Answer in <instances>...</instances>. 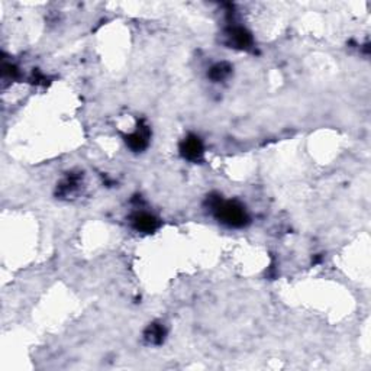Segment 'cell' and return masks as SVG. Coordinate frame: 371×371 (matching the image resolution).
Returning a JSON list of instances; mask_svg holds the SVG:
<instances>
[{
	"label": "cell",
	"instance_id": "obj_1",
	"mask_svg": "<svg viewBox=\"0 0 371 371\" xmlns=\"http://www.w3.org/2000/svg\"><path fill=\"white\" fill-rule=\"evenodd\" d=\"M218 213H219L220 219L232 225V226H239L246 219L243 209L241 206H238L236 203H222V205H218Z\"/></svg>",
	"mask_w": 371,
	"mask_h": 371
},
{
	"label": "cell",
	"instance_id": "obj_2",
	"mask_svg": "<svg viewBox=\"0 0 371 371\" xmlns=\"http://www.w3.org/2000/svg\"><path fill=\"white\" fill-rule=\"evenodd\" d=\"M183 154L189 160H196L202 154V144L197 138L186 139L184 147H183Z\"/></svg>",
	"mask_w": 371,
	"mask_h": 371
},
{
	"label": "cell",
	"instance_id": "obj_3",
	"mask_svg": "<svg viewBox=\"0 0 371 371\" xmlns=\"http://www.w3.org/2000/svg\"><path fill=\"white\" fill-rule=\"evenodd\" d=\"M231 41L235 44V45L238 46V48H246V46L250 45V42H251V38H250V35L246 34L243 29L241 28H236V29H233L231 32Z\"/></svg>",
	"mask_w": 371,
	"mask_h": 371
},
{
	"label": "cell",
	"instance_id": "obj_4",
	"mask_svg": "<svg viewBox=\"0 0 371 371\" xmlns=\"http://www.w3.org/2000/svg\"><path fill=\"white\" fill-rule=\"evenodd\" d=\"M135 225H137V228L141 229V231L148 232L152 231L155 228L157 222L150 215H139V216H137V219H135Z\"/></svg>",
	"mask_w": 371,
	"mask_h": 371
}]
</instances>
